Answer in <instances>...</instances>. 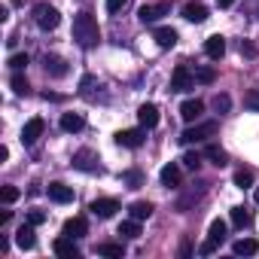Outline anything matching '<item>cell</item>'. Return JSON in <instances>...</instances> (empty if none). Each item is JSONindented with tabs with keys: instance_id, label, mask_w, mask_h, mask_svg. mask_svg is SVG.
<instances>
[{
	"instance_id": "obj_1",
	"label": "cell",
	"mask_w": 259,
	"mask_h": 259,
	"mask_svg": "<svg viewBox=\"0 0 259 259\" xmlns=\"http://www.w3.org/2000/svg\"><path fill=\"white\" fill-rule=\"evenodd\" d=\"M73 40H76L82 49L98 46V40H101V28H98V19H95L92 13H79V16L73 19Z\"/></svg>"
},
{
	"instance_id": "obj_2",
	"label": "cell",
	"mask_w": 259,
	"mask_h": 259,
	"mask_svg": "<svg viewBox=\"0 0 259 259\" xmlns=\"http://www.w3.org/2000/svg\"><path fill=\"white\" fill-rule=\"evenodd\" d=\"M34 22H37L40 31H55L58 22H61V13L55 7H49V4H37L34 7Z\"/></svg>"
},
{
	"instance_id": "obj_3",
	"label": "cell",
	"mask_w": 259,
	"mask_h": 259,
	"mask_svg": "<svg viewBox=\"0 0 259 259\" xmlns=\"http://www.w3.org/2000/svg\"><path fill=\"white\" fill-rule=\"evenodd\" d=\"M213 135H217V122H198V125H189L186 128V132L180 135V141L183 144H201V141H207Z\"/></svg>"
},
{
	"instance_id": "obj_4",
	"label": "cell",
	"mask_w": 259,
	"mask_h": 259,
	"mask_svg": "<svg viewBox=\"0 0 259 259\" xmlns=\"http://www.w3.org/2000/svg\"><path fill=\"white\" fill-rule=\"evenodd\" d=\"M223 241H226V223H223V220H213L210 229H207V241L201 244V256H210Z\"/></svg>"
},
{
	"instance_id": "obj_5",
	"label": "cell",
	"mask_w": 259,
	"mask_h": 259,
	"mask_svg": "<svg viewBox=\"0 0 259 259\" xmlns=\"http://www.w3.org/2000/svg\"><path fill=\"white\" fill-rule=\"evenodd\" d=\"M195 89V73L186 64H177V70L171 73V92H189Z\"/></svg>"
},
{
	"instance_id": "obj_6",
	"label": "cell",
	"mask_w": 259,
	"mask_h": 259,
	"mask_svg": "<svg viewBox=\"0 0 259 259\" xmlns=\"http://www.w3.org/2000/svg\"><path fill=\"white\" fill-rule=\"evenodd\" d=\"M144 132H147L144 125H141V128H125V132L116 135V144H119V147H128V150H138V147L144 144V138H147Z\"/></svg>"
},
{
	"instance_id": "obj_7",
	"label": "cell",
	"mask_w": 259,
	"mask_h": 259,
	"mask_svg": "<svg viewBox=\"0 0 259 259\" xmlns=\"http://www.w3.org/2000/svg\"><path fill=\"white\" fill-rule=\"evenodd\" d=\"M73 168H76V171H85V174H98V171H101L98 156H95L92 150H79V153L73 156Z\"/></svg>"
},
{
	"instance_id": "obj_8",
	"label": "cell",
	"mask_w": 259,
	"mask_h": 259,
	"mask_svg": "<svg viewBox=\"0 0 259 259\" xmlns=\"http://www.w3.org/2000/svg\"><path fill=\"white\" fill-rule=\"evenodd\" d=\"M89 210H92L95 217H101V220H110V217H113L116 210H122V207H119L116 198H95V201L89 204Z\"/></svg>"
},
{
	"instance_id": "obj_9",
	"label": "cell",
	"mask_w": 259,
	"mask_h": 259,
	"mask_svg": "<svg viewBox=\"0 0 259 259\" xmlns=\"http://www.w3.org/2000/svg\"><path fill=\"white\" fill-rule=\"evenodd\" d=\"M43 128H46V125H43V119H40V116L28 119V122H25V128H22V144H25V147L37 144V138L43 135Z\"/></svg>"
},
{
	"instance_id": "obj_10",
	"label": "cell",
	"mask_w": 259,
	"mask_h": 259,
	"mask_svg": "<svg viewBox=\"0 0 259 259\" xmlns=\"http://www.w3.org/2000/svg\"><path fill=\"white\" fill-rule=\"evenodd\" d=\"M43 67H46V73L49 76H55V79H61V76H67V61L61 58V55H43Z\"/></svg>"
},
{
	"instance_id": "obj_11",
	"label": "cell",
	"mask_w": 259,
	"mask_h": 259,
	"mask_svg": "<svg viewBox=\"0 0 259 259\" xmlns=\"http://www.w3.org/2000/svg\"><path fill=\"white\" fill-rule=\"evenodd\" d=\"M204 55H207L210 61H220V58L226 55V37H220V34L207 37V40H204Z\"/></svg>"
},
{
	"instance_id": "obj_12",
	"label": "cell",
	"mask_w": 259,
	"mask_h": 259,
	"mask_svg": "<svg viewBox=\"0 0 259 259\" xmlns=\"http://www.w3.org/2000/svg\"><path fill=\"white\" fill-rule=\"evenodd\" d=\"M180 177H183V171H180L177 162H171V165H165V168L159 171V180H162V186H168V189H177V186H180Z\"/></svg>"
},
{
	"instance_id": "obj_13",
	"label": "cell",
	"mask_w": 259,
	"mask_h": 259,
	"mask_svg": "<svg viewBox=\"0 0 259 259\" xmlns=\"http://www.w3.org/2000/svg\"><path fill=\"white\" fill-rule=\"evenodd\" d=\"M16 244H19L22 250H34V247H37V235H34V226H31V223H22V226L16 229Z\"/></svg>"
},
{
	"instance_id": "obj_14",
	"label": "cell",
	"mask_w": 259,
	"mask_h": 259,
	"mask_svg": "<svg viewBox=\"0 0 259 259\" xmlns=\"http://www.w3.org/2000/svg\"><path fill=\"white\" fill-rule=\"evenodd\" d=\"M201 113H204V101H198V98H189V101L180 104V116H183V122H195Z\"/></svg>"
},
{
	"instance_id": "obj_15",
	"label": "cell",
	"mask_w": 259,
	"mask_h": 259,
	"mask_svg": "<svg viewBox=\"0 0 259 259\" xmlns=\"http://www.w3.org/2000/svg\"><path fill=\"white\" fill-rule=\"evenodd\" d=\"M52 250H55L58 256H64V259H79V250H76L73 238H67V235H61V238L52 244Z\"/></svg>"
},
{
	"instance_id": "obj_16",
	"label": "cell",
	"mask_w": 259,
	"mask_h": 259,
	"mask_svg": "<svg viewBox=\"0 0 259 259\" xmlns=\"http://www.w3.org/2000/svg\"><path fill=\"white\" fill-rule=\"evenodd\" d=\"M183 19L201 25V22H207V7H204V4H195V0H192V4L183 7Z\"/></svg>"
},
{
	"instance_id": "obj_17",
	"label": "cell",
	"mask_w": 259,
	"mask_h": 259,
	"mask_svg": "<svg viewBox=\"0 0 259 259\" xmlns=\"http://www.w3.org/2000/svg\"><path fill=\"white\" fill-rule=\"evenodd\" d=\"M165 13H168V4H156V7H141L138 19H141L144 25H153V22H159V19H162Z\"/></svg>"
},
{
	"instance_id": "obj_18",
	"label": "cell",
	"mask_w": 259,
	"mask_h": 259,
	"mask_svg": "<svg viewBox=\"0 0 259 259\" xmlns=\"http://www.w3.org/2000/svg\"><path fill=\"white\" fill-rule=\"evenodd\" d=\"M138 122H141L144 128H156V125H159V107H156V104H144V107L138 110Z\"/></svg>"
},
{
	"instance_id": "obj_19",
	"label": "cell",
	"mask_w": 259,
	"mask_h": 259,
	"mask_svg": "<svg viewBox=\"0 0 259 259\" xmlns=\"http://www.w3.org/2000/svg\"><path fill=\"white\" fill-rule=\"evenodd\" d=\"M85 232H89L85 217H73V220H67V223H64V229H61V235H67V238H82Z\"/></svg>"
},
{
	"instance_id": "obj_20",
	"label": "cell",
	"mask_w": 259,
	"mask_h": 259,
	"mask_svg": "<svg viewBox=\"0 0 259 259\" xmlns=\"http://www.w3.org/2000/svg\"><path fill=\"white\" fill-rule=\"evenodd\" d=\"M49 198L52 201H58V204H67V201H73V189L70 186H64V183H49Z\"/></svg>"
},
{
	"instance_id": "obj_21",
	"label": "cell",
	"mask_w": 259,
	"mask_h": 259,
	"mask_svg": "<svg viewBox=\"0 0 259 259\" xmlns=\"http://www.w3.org/2000/svg\"><path fill=\"white\" fill-rule=\"evenodd\" d=\"M82 125H85V119H82L79 113H64V116H61V132H67V135L82 132Z\"/></svg>"
},
{
	"instance_id": "obj_22",
	"label": "cell",
	"mask_w": 259,
	"mask_h": 259,
	"mask_svg": "<svg viewBox=\"0 0 259 259\" xmlns=\"http://www.w3.org/2000/svg\"><path fill=\"white\" fill-rule=\"evenodd\" d=\"M153 40H156L162 49H171V46H177V31H174V28H156V31H153Z\"/></svg>"
},
{
	"instance_id": "obj_23",
	"label": "cell",
	"mask_w": 259,
	"mask_h": 259,
	"mask_svg": "<svg viewBox=\"0 0 259 259\" xmlns=\"http://www.w3.org/2000/svg\"><path fill=\"white\" fill-rule=\"evenodd\" d=\"M256 250H259V241H253V238H238L232 244V253L235 256H253Z\"/></svg>"
},
{
	"instance_id": "obj_24",
	"label": "cell",
	"mask_w": 259,
	"mask_h": 259,
	"mask_svg": "<svg viewBox=\"0 0 259 259\" xmlns=\"http://www.w3.org/2000/svg\"><path fill=\"white\" fill-rule=\"evenodd\" d=\"M95 253H98V256H107V259H122V256H125V247H122V244L107 241V244H98V247H95Z\"/></svg>"
},
{
	"instance_id": "obj_25",
	"label": "cell",
	"mask_w": 259,
	"mask_h": 259,
	"mask_svg": "<svg viewBox=\"0 0 259 259\" xmlns=\"http://www.w3.org/2000/svg\"><path fill=\"white\" fill-rule=\"evenodd\" d=\"M128 213H132V220H150L153 217V204L150 201H135L132 207H128Z\"/></svg>"
},
{
	"instance_id": "obj_26",
	"label": "cell",
	"mask_w": 259,
	"mask_h": 259,
	"mask_svg": "<svg viewBox=\"0 0 259 259\" xmlns=\"http://www.w3.org/2000/svg\"><path fill=\"white\" fill-rule=\"evenodd\" d=\"M204 156L217 165V168H223L226 162H229V156H226V150L223 147H217V144H207V150H204Z\"/></svg>"
},
{
	"instance_id": "obj_27",
	"label": "cell",
	"mask_w": 259,
	"mask_h": 259,
	"mask_svg": "<svg viewBox=\"0 0 259 259\" xmlns=\"http://www.w3.org/2000/svg\"><path fill=\"white\" fill-rule=\"evenodd\" d=\"M119 235L122 238H141V220H125L119 226Z\"/></svg>"
},
{
	"instance_id": "obj_28",
	"label": "cell",
	"mask_w": 259,
	"mask_h": 259,
	"mask_svg": "<svg viewBox=\"0 0 259 259\" xmlns=\"http://www.w3.org/2000/svg\"><path fill=\"white\" fill-rule=\"evenodd\" d=\"M232 223H235L238 229H244V226L253 223V217H250V210H244V207H232Z\"/></svg>"
},
{
	"instance_id": "obj_29",
	"label": "cell",
	"mask_w": 259,
	"mask_h": 259,
	"mask_svg": "<svg viewBox=\"0 0 259 259\" xmlns=\"http://www.w3.org/2000/svg\"><path fill=\"white\" fill-rule=\"evenodd\" d=\"M213 79H217L213 67H195V82H204V85H210Z\"/></svg>"
},
{
	"instance_id": "obj_30",
	"label": "cell",
	"mask_w": 259,
	"mask_h": 259,
	"mask_svg": "<svg viewBox=\"0 0 259 259\" xmlns=\"http://www.w3.org/2000/svg\"><path fill=\"white\" fill-rule=\"evenodd\" d=\"M10 85H13V92H16V95H28V79H25V76H22L19 70L13 73V79H10Z\"/></svg>"
},
{
	"instance_id": "obj_31",
	"label": "cell",
	"mask_w": 259,
	"mask_h": 259,
	"mask_svg": "<svg viewBox=\"0 0 259 259\" xmlns=\"http://www.w3.org/2000/svg\"><path fill=\"white\" fill-rule=\"evenodd\" d=\"M235 186H238V189H250V186H253V174L244 171V168L235 171Z\"/></svg>"
},
{
	"instance_id": "obj_32",
	"label": "cell",
	"mask_w": 259,
	"mask_h": 259,
	"mask_svg": "<svg viewBox=\"0 0 259 259\" xmlns=\"http://www.w3.org/2000/svg\"><path fill=\"white\" fill-rule=\"evenodd\" d=\"M210 104H213V110H217V113H229L232 98H229V95H213V101H210Z\"/></svg>"
},
{
	"instance_id": "obj_33",
	"label": "cell",
	"mask_w": 259,
	"mask_h": 259,
	"mask_svg": "<svg viewBox=\"0 0 259 259\" xmlns=\"http://www.w3.org/2000/svg\"><path fill=\"white\" fill-rule=\"evenodd\" d=\"M19 189L16 186H4V189H0V198H4V204H13V201H19Z\"/></svg>"
},
{
	"instance_id": "obj_34",
	"label": "cell",
	"mask_w": 259,
	"mask_h": 259,
	"mask_svg": "<svg viewBox=\"0 0 259 259\" xmlns=\"http://www.w3.org/2000/svg\"><path fill=\"white\" fill-rule=\"evenodd\" d=\"M244 107L259 113V89H253V92H247V95H244Z\"/></svg>"
},
{
	"instance_id": "obj_35",
	"label": "cell",
	"mask_w": 259,
	"mask_h": 259,
	"mask_svg": "<svg viewBox=\"0 0 259 259\" xmlns=\"http://www.w3.org/2000/svg\"><path fill=\"white\" fill-rule=\"evenodd\" d=\"M10 67H13V70H25V67H28V55H25V52L10 55Z\"/></svg>"
},
{
	"instance_id": "obj_36",
	"label": "cell",
	"mask_w": 259,
	"mask_h": 259,
	"mask_svg": "<svg viewBox=\"0 0 259 259\" xmlns=\"http://www.w3.org/2000/svg\"><path fill=\"white\" fill-rule=\"evenodd\" d=\"M180 162H183V168H189V171H195V168L201 165V156H198V153H186V156H183Z\"/></svg>"
},
{
	"instance_id": "obj_37",
	"label": "cell",
	"mask_w": 259,
	"mask_h": 259,
	"mask_svg": "<svg viewBox=\"0 0 259 259\" xmlns=\"http://www.w3.org/2000/svg\"><path fill=\"white\" fill-rule=\"evenodd\" d=\"M28 223H31V226H43V223H46V210H37V207L28 210Z\"/></svg>"
},
{
	"instance_id": "obj_38",
	"label": "cell",
	"mask_w": 259,
	"mask_h": 259,
	"mask_svg": "<svg viewBox=\"0 0 259 259\" xmlns=\"http://www.w3.org/2000/svg\"><path fill=\"white\" fill-rule=\"evenodd\" d=\"M125 4H128V0H107V13H110V16H116V13H122V10H125Z\"/></svg>"
},
{
	"instance_id": "obj_39",
	"label": "cell",
	"mask_w": 259,
	"mask_h": 259,
	"mask_svg": "<svg viewBox=\"0 0 259 259\" xmlns=\"http://www.w3.org/2000/svg\"><path fill=\"white\" fill-rule=\"evenodd\" d=\"M125 180L132 183V186H141V180H144V177H141L138 171H128V174H125Z\"/></svg>"
},
{
	"instance_id": "obj_40",
	"label": "cell",
	"mask_w": 259,
	"mask_h": 259,
	"mask_svg": "<svg viewBox=\"0 0 259 259\" xmlns=\"http://www.w3.org/2000/svg\"><path fill=\"white\" fill-rule=\"evenodd\" d=\"M241 52L253 58V55H256V46H253V43H247V40H241Z\"/></svg>"
},
{
	"instance_id": "obj_41",
	"label": "cell",
	"mask_w": 259,
	"mask_h": 259,
	"mask_svg": "<svg viewBox=\"0 0 259 259\" xmlns=\"http://www.w3.org/2000/svg\"><path fill=\"white\" fill-rule=\"evenodd\" d=\"M217 4H220V7H232V4H235V0H217Z\"/></svg>"
},
{
	"instance_id": "obj_42",
	"label": "cell",
	"mask_w": 259,
	"mask_h": 259,
	"mask_svg": "<svg viewBox=\"0 0 259 259\" xmlns=\"http://www.w3.org/2000/svg\"><path fill=\"white\" fill-rule=\"evenodd\" d=\"M256 201H259V189H256Z\"/></svg>"
}]
</instances>
